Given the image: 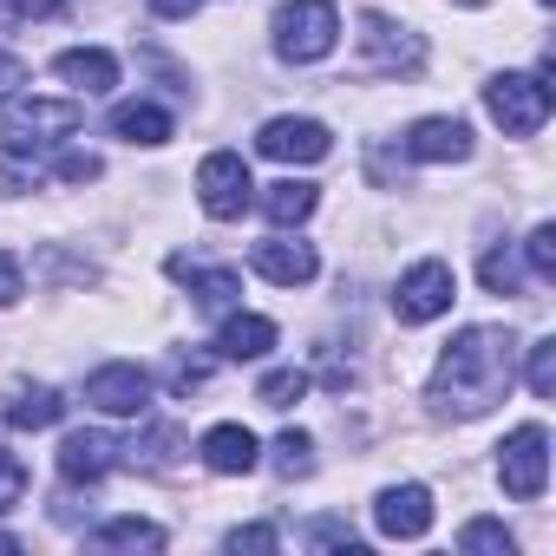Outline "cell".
Instances as JSON below:
<instances>
[{
	"instance_id": "cell-1",
	"label": "cell",
	"mask_w": 556,
	"mask_h": 556,
	"mask_svg": "<svg viewBox=\"0 0 556 556\" xmlns=\"http://www.w3.org/2000/svg\"><path fill=\"white\" fill-rule=\"evenodd\" d=\"M510 374H517V334L510 328H465L432 367V400L452 419H478L510 393Z\"/></svg>"
},
{
	"instance_id": "cell-2",
	"label": "cell",
	"mask_w": 556,
	"mask_h": 556,
	"mask_svg": "<svg viewBox=\"0 0 556 556\" xmlns=\"http://www.w3.org/2000/svg\"><path fill=\"white\" fill-rule=\"evenodd\" d=\"M268 34H275V53H282L289 66H315L341 40V8L334 0H282L275 21H268Z\"/></svg>"
},
{
	"instance_id": "cell-3",
	"label": "cell",
	"mask_w": 556,
	"mask_h": 556,
	"mask_svg": "<svg viewBox=\"0 0 556 556\" xmlns=\"http://www.w3.org/2000/svg\"><path fill=\"white\" fill-rule=\"evenodd\" d=\"M484 112L504 125V138H536L549 125V86L536 73H504L484 86Z\"/></svg>"
},
{
	"instance_id": "cell-4",
	"label": "cell",
	"mask_w": 556,
	"mask_h": 556,
	"mask_svg": "<svg viewBox=\"0 0 556 556\" xmlns=\"http://www.w3.org/2000/svg\"><path fill=\"white\" fill-rule=\"evenodd\" d=\"M497 478L517 504H536L543 484H549V432L543 426H517L504 445H497Z\"/></svg>"
},
{
	"instance_id": "cell-5",
	"label": "cell",
	"mask_w": 556,
	"mask_h": 556,
	"mask_svg": "<svg viewBox=\"0 0 556 556\" xmlns=\"http://www.w3.org/2000/svg\"><path fill=\"white\" fill-rule=\"evenodd\" d=\"M452 295H458V275L445 268V262H413L406 275H400V289H393V315L406 321V328H426V321H439L445 308H452Z\"/></svg>"
},
{
	"instance_id": "cell-6",
	"label": "cell",
	"mask_w": 556,
	"mask_h": 556,
	"mask_svg": "<svg viewBox=\"0 0 556 556\" xmlns=\"http://www.w3.org/2000/svg\"><path fill=\"white\" fill-rule=\"evenodd\" d=\"M249 197H255V184H249V164H242L236 151H210V157L197 164V203H203L216 223H236V216L249 210Z\"/></svg>"
},
{
	"instance_id": "cell-7",
	"label": "cell",
	"mask_w": 556,
	"mask_h": 556,
	"mask_svg": "<svg viewBox=\"0 0 556 556\" xmlns=\"http://www.w3.org/2000/svg\"><path fill=\"white\" fill-rule=\"evenodd\" d=\"M361 53H367L374 73H393V79L426 66V40L406 34V27H393L387 14H361Z\"/></svg>"
},
{
	"instance_id": "cell-8",
	"label": "cell",
	"mask_w": 556,
	"mask_h": 556,
	"mask_svg": "<svg viewBox=\"0 0 556 556\" xmlns=\"http://www.w3.org/2000/svg\"><path fill=\"white\" fill-rule=\"evenodd\" d=\"M255 151L275 157V164H321L334 151V138H328L321 118H268L262 138H255Z\"/></svg>"
},
{
	"instance_id": "cell-9",
	"label": "cell",
	"mask_w": 556,
	"mask_h": 556,
	"mask_svg": "<svg viewBox=\"0 0 556 556\" xmlns=\"http://www.w3.org/2000/svg\"><path fill=\"white\" fill-rule=\"evenodd\" d=\"M86 400H92L99 413H112V419H138V413L151 406V374L131 367V361H112V367H99V374L86 380Z\"/></svg>"
},
{
	"instance_id": "cell-10",
	"label": "cell",
	"mask_w": 556,
	"mask_h": 556,
	"mask_svg": "<svg viewBox=\"0 0 556 556\" xmlns=\"http://www.w3.org/2000/svg\"><path fill=\"white\" fill-rule=\"evenodd\" d=\"M374 523H380V536H393V543L426 536V530H432V491H426V484H387V491L374 497Z\"/></svg>"
},
{
	"instance_id": "cell-11",
	"label": "cell",
	"mask_w": 556,
	"mask_h": 556,
	"mask_svg": "<svg viewBox=\"0 0 556 556\" xmlns=\"http://www.w3.org/2000/svg\"><path fill=\"white\" fill-rule=\"evenodd\" d=\"M255 275L262 282H275V289H302V282H315L321 275V255H315V242H289V236H268V242H255Z\"/></svg>"
},
{
	"instance_id": "cell-12",
	"label": "cell",
	"mask_w": 556,
	"mask_h": 556,
	"mask_svg": "<svg viewBox=\"0 0 556 556\" xmlns=\"http://www.w3.org/2000/svg\"><path fill=\"white\" fill-rule=\"evenodd\" d=\"M118 452H125V445H118L112 432H66V439H60V478H66V484H99V478L118 465Z\"/></svg>"
},
{
	"instance_id": "cell-13",
	"label": "cell",
	"mask_w": 556,
	"mask_h": 556,
	"mask_svg": "<svg viewBox=\"0 0 556 556\" xmlns=\"http://www.w3.org/2000/svg\"><path fill=\"white\" fill-rule=\"evenodd\" d=\"M406 157H419V164H465L471 157V125L465 118H419L406 131Z\"/></svg>"
},
{
	"instance_id": "cell-14",
	"label": "cell",
	"mask_w": 556,
	"mask_h": 556,
	"mask_svg": "<svg viewBox=\"0 0 556 556\" xmlns=\"http://www.w3.org/2000/svg\"><path fill=\"white\" fill-rule=\"evenodd\" d=\"M197 452H203V465H210L216 478H242V471H255V465H262V445H255V432H249V426H210Z\"/></svg>"
},
{
	"instance_id": "cell-15",
	"label": "cell",
	"mask_w": 556,
	"mask_h": 556,
	"mask_svg": "<svg viewBox=\"0 0 556 556\" xmlns=\"http://www.w3.org/2000/svg\"><path fill=\"white\" fill-rule=\"evenodd\" d=\"M53 73H60L66 86H79V92H112V86H118V60H112L105 47H73V53L53 60Z\"/></svg>"
},
{
	"instance_id": "cell-16",
	"label": "cell",
	"mask_w": 556,
	"mask_h": 556,
	"mask_svg": "<svg viewBox=\"0 0 556 556\" xmlns=\"http://www.w3.org/2000/svg\"><path fill=\"white\" fill-rule=\"evenodd\" d=\"M14 118H21V131H34V138H66V131L86 125V105H79V99H21Z\"/></svg>"
},
{
	"instance_id": "cell-17",
	"label": "cell",
	"mask_w": 556,
	"mask_h": 556,
	"mask_svg": "<svg viewBox=\"0 0 556 556\" xmlns=\"http://www.w3.org/2000/svg\"><path fill=\"white\" fill-rule=\"evenodd\" d=\"M315 203H321V190H315V184H302V177H282V184H268V190H262V216H268L275 229L308 223V216H315Z\"/></svg>"
},
{
	"instance_id": "cell-18",
	"label": "cell",
	"mask_w": 556,
	"mask_h": 556,
	"mask_svg": "<svg viewBox=\"0 0 556 556\" xmlns=\"http://www.w3.org/2000/svg\"><path fill=\"white\" fill-rule=\"evenodd\" d=\"M275 348V321L268 315H229L223 334H216V354L223 361H262Z\"/></svg>"
},
{
	"instance_id": "cell-19",
	"label": "cell",
	"mask_w": 556,
	"mask_h": 556,
	"mask_svg": "<svg viewBox=\"0 0 556 556\" xmlns=\"http://www.w3.org/2000/svg\"><path fill=\"white\" fill-rule=\"evenodd\" d=\"M60 413H66V400L53 393V387H14L8 393V426L14 432H47V426H60Z\"/></svg>"
},
{
	"instance_id": "cell-20",
	"label": "cell",
	"mask_w": 556,
	"mask_h": 556,
	"mask_svg": "<svg viewBox=\"0 0 556 556\" xmlns=\"http://www.w3.org/2000/svg\"><path fill=\"white\" fill-rule=\"evenodd\" d=\"M170 268L190 275V295H197V308H210V315H229V308L242 302V282H236L229 268H190L184 255H170Z\"/></svg>"
},
{
	"instance_id": "cell-21",
	"label": "cell",
	"mask_w": 556,
	"mask_h": 556,
	"mask_svg": "<svg viewBox=\"0 0 556 556\" xmlns=\"http://www.w3.org/2000/svg\"><path fill=\"white\" fill-rule=\"evenodd\" d=\"M112 131L125 144H170V112H157L144 99H125V105H112Z\"/></svg>"
},
{
	"instance_id": "cell-22",
	"label": "cell",
	"mask_w": 556,
	"mask_h": 556,
	"mask_svg": "<svg viewBox=\"0 0 556 556\" xmlns=\"http://www.w3.org/2000/svg\"><path fill=\"white\" fill-rule=\"evenodd\" d=\"M92 543L99 549H164V530L144 523V517H112V523L92 530Z\"/></svg>"
},
{
	"instance_id": "cell-23",
	"label": "cell",
	"mask_w": 556,
	"mask_h": 556,
	"mask_svg": "<svg viewBox=\"0 0 556 556\" xmlns=\"http://www.w3.org/2000/svg\"><path fill=\"white\" fill-rule=\"evenodd\" d=\"M302 393H308V374H302V367H275V374H262V387H255V400H262L268 413H289Z\"/></svg>"
},
{
	"instance_id": "cell-24",
	"label": "cell",
	"mask_w": 556,
	"mask_h": 556,
	"mask_svg": "<svg viewBox=\"0 0 556 556\" xmlns=\"http://www.w3.org/2000/svg\"><path fill=\"white\" fill-rule=\"evenodd\" d=\"M268 452H275V471H282V478H308V471H315V439H308V432H295V426L275 439Z\"/></svg>"
},
{
	"instance_id": "cell-25",
	"label": "cell",
	"mask_w": 556,
	"mask_h": 556,
	"mask_svg": "<svg viewBox=\"0 0 556 556\" xmlns=\"http://www.w3.org/2000/svg\"><path fill=\"white\" fill-rule=\"evenodd\" d=\"M478 275H484V289H491V295H517V289H523V268H517L510 249H491V255L478 262Z\"/></svg>"
},
{
	"instance_id": "cell-26",
	"label": "cell",
	"mask_w": 556,
	"mask_h": 556,
	"mask_svg": "<svg viewBox=\"0 0 556 556\" xmlns=\"http://www.w3.org/2000/svg\"><path fill=\"white\" fill-rule=\"evenodd\" d=\"M458 549H491V556H510L517 543H510V530H504V523H491V517H471V523L458 530Z\"/></svg>"
},
{
	"instance_id": "cell-27",
	"label": "cell",
	"mask_w": 556,
	"mask_h": 556,
	"mask_svg": "<svg viewBox=\"0 0 556 556\" xmlns=\"http://www.w3.org/2000/svg\"><path fill=\"white\" fill-rule=\"evenodd\" d=\"M523 255H530V275H536V282H549V275H556V223H536L530 242H523Z\"/></svg>"
},
{
	"instance_id": "cell-28",
	"label": "cell",
	"mask_w": 556,
	"mask_h": 556,
	"mask_svg": "<svg viewBox=\"0 0 556 556\" xmlns=\"http://www.w3.org/2000/svg\"><path fill=\"white\" fill-rule=\"evenodd\" d=\"M170 445H177V432H170V426H151V432L131 445V458H138L144 471H170Z\"/></svg>"
},
{
	"instance_id": "cell-29",
	"label": "cell",
	"mask_w": 556,
	"mask_h": 556,
	"mask_svg": "<svg viewBox=\"0 0 556 556\" xmlns=\"http://www.w3.org/2000/svg\"><path fill=\"white\" fill-rule=\"evenodd\" d=\"M530 393L536 400H556V341H536L530 348Z\"/></svg>"
},
{
	"instance_id": "cell-30",
	"label": "cell",
	"mask_w": 556,
	"mask_h": 556,
	"mask_svg": "<svg viewBox=\"0 0 556 556\" xmlns=\"http://www.w3.org/2000/svg\"><path fill=\"white\" fill-rule=\"evenodd\" d=\"M21 497H27V465L14 452H0V510H14Z\"/></svg>"
},
{
	"instance_id": "cell-31",
	"label": "cell",
	"mask_w": 556,
	"mask_h": 556,
	"mask_svg": "<svg viewBox=\"0 0 556 556\" xmlns=\"http://www.w3.org/2000/svg\"><path fill=\"white\" fill-rule=\"evenodd\" d=\"M99 170H105V164H99L92 151H66V157L53 164V177H60V184H92Z\"/></svg>"
},
{
	"instance_id": "cell-32",
	"label": "cell",
	"mask_w": 556,
	"mask_h": 556,
	"mask_svg": "<svg viewBox=\"0 0 556 556\" xmlns=\"http://www.w3.org/2000/svg\"><path fill=\"white\" fill-rule=\"evenodd\" d=\"M223 543H229V549H275V543H282V536H275L268 523H236V530H229Z\"/></svg>"
},
{
	"instance_id": "cell-33",
	"label": "cell",
	"mask_w": 556,
	"mask_h": 556,
	"mask_svg": "<svg viewBox=\"0 0 556 556\" xmlns=\"http://www.w3.org/2000/svg\"><path fill=\"white\" fill-rule=\"evenodd\" d=\"M27 295V282H21V262L8 255V249H0V308H14Z\"/></svg>"
},
{
	"instance_id": "cell-34",
	"label": "cell",
	"mask_w": 556,
	"mask_h": 556,
	"mask_svg": "<svg viewBox=\"0 0 556 556\" xmlns=\"http://www.w3.org/2000/svg\"><path fill=\"white\" fill-rule=\"evenodd\" d=\"M21 86H27V66H21L14 53H0V99H14Z\"/></svg>"
},
{
	"instance_id": "cell-35",
	"label": "cell",
	"mask_w": 556,
	"mask_h": 556,
	"mask_svg": "<svg viewBox=\"0 0 556 556\" xmlns=\"http://www.w3.org/2000/svg\"><path fill=\"white\" fill-rule=\"evenodd\" d=\"M308 543H348V549H354V530L334 523V517H321V523H308Z\"/></svg>"
},
{
	"instance_id": "cell-36",
	"label": "cell",
	"mask_w": 556,
	"mask_h": 556,
	"mask_svg": "<svg viewBox=\"0 0 556 556\" xmlns=\"http://www.w3.org/2000/svg\"><path fill=\"white\" fill-rule=\"evenodd\" d=\"M197 8H203V0H151V14H157V21H190Z\"/></svg>"
},
{
	"instance_id": "cell-37",
	"label": "cell",
	"mask_w": 556,
	"mask_h": 556,
	"mask_svg": "<svg viewBox=\"0 0 556 556\" xmlns=\"http://www.w3.org/2000/svg\"><path fill=\"white\" fill-rule=\"evenodd\" d=\"M66 0H14V14H27V21H47V14H60Z\"/></svg>"
},
{
	"instance_id": "cell-38",
	"label": "cell",
	"mask_w": 556,
	"mask_h": 556,
	"mask_svg": "<svg viewBox=\"0 0 556 556\" xmlns=\"http://www.w3.org/2000/svg\"><path fill=\"white\" fill-rule=\"evenodd\" d=\"M0 549H21V536H8V530H0Z\"/></svg>"
},
{
	"instance_id": "cell-39",
	"label": "cell",
	"mask_w": 556,
	"mask_h": 556,
	"mask_svg": "<svg viewBox=\"0 0 556 556\" xmlns=\"http://www.w3.org/2000/svg\"><path fill=\"white\" fill-rule=\"evenodd\" d=\"M458 8H484V0H458Z\"/></svg>"
},
{
	"instance_id": "cell-40",
	"label": "cell",
	"mask_w": 556,
	"mask_h": 556,
	"mask_svg": "<svg viewBox=\"0 0 556 556\" xmlns=\"http://www.w3.org/2000/svg\"><path fill=\"white\" fill-rule=\"evenodd\" d=\"M536 8H549V0H536Z\"/></svg>"
}]
</instances>
